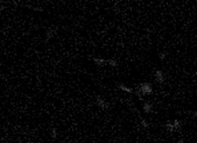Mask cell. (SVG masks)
I'll return each instance as SVG.
<instances>
[{"label":"cell","instance_id":"cell-9","mask_svg":"<svg viewBox=\"0 0 197 143\" xmlns=\"http://www.w3.org/2000/svg\"><path fill=\"white\" fill-rule=\"evenodd\" d=\"M140 123H141V126L144 127V128H148L149 127V124H148V122L144 119V118H140Z\"/></svg>","mask_w":197,"mask_h":143},{"label":"cell","instance_id":"cell-6","mask_svg":"<svg viewBox=\"0 0 197 143\" xmlns=\"http://www.w3.org/2000/svg\"><path fill=\"white\" fill-rule=\"evenodd\" d=\"M92 61H93V63H95V64H97L98 66H104V65H106V59H104V58H97V57H93V58H92Z\"/></svg>","mask_w":197,"mask_h":143},{"label":"cell","instance_id":"cell-10","mask_svg":"<svg viewBox=\"0 0 197 143\" xmlns=\"http://www.w3.org/2000/svg\"><path fill=\"white\" fill-rule=\"evenodd\" d=\"M166 57H167V52L163 51V52H160V53H159V58H160L161 61H165Z\"/></svg>","mask_w":197,"mask_h":143},{"label":"cell","instance_id":"cell-8","mask_svg":"<svg viewBox=\"0 0 197 143\" xmlns=\"http://www.w3.org/2000/svg\"><path fill=\"white\" fill-rule=\"evenodd\" d=\"M54 35H55V29H47V31H46V40L51 39Z\"/></svg>","mask_w":197,"mask_h":143},{"label":"cell","instance_id":"cell-11","mask_svg":"<svg viewBox=\"0 0 197 143\" xmlns=\"http://www.w3.org/2000/svg\"><path fill=\"white\" fill-rule=\"evenodd\" d=\"M51 137L52 138H56L57 137V130L54 128V129H51Z\"/></svg>","mask_w":197,"mask_h":143},{"label":"cell","instance_id":"cell-5","mask_svg":"<svg viewBox=\"0 0 197 143\" xmlns=\"http://www.w3.org/2000/svg\"><path fill=\"white\" fill-rule=\"evenodd\" d=\"M118 87H119V90H121L122 92H126V93H130V94L134 93V90H133V88H131V87H127V86H125V85H122V84L118 85Z\"/></svg>","mask_w":197,"mask_h":143},{"label":"cell","instance_id":"cell-7","mask_svg":"<svg viewBox=\"0 0 197 143\" xmlns=\"http://www.w3.org/2000/svg\"><path fill=\"white\" fill-rule=\"evenodd\" d=\"M106 65H110L112 67H117L118 66V62L114 58H110V59H106Z\"/></svg>","mask_w":197,"mask_h":143},{"label":"cell","instance_id":"cell-2","mask_svg":"<svg viewBox=\"0 0 197 143\" xmlns=\"http://www.w3.org/2000/svg\"><path fill=\"white\" fill-rule=\"evenodd\" d=\"M96 102H97V106H99L102 110H109L110 108V102L106 101L105 99H103L100 96L96 97Z\"/></svg>","mask_w":197,"mask_h":143},{"label":"cell","instance_id":"cell-3","mask_svg":"<svg viewBox=\"0 0 197 143\" xmlns=\"http://www.w3.org/2000/svg\"><path fill=\"white\" fill-rule=\"evenodd\" d=\"M154 77H155V80L160 84H162L165 82V74L162 70H155L154 71Z\"/></svg>","mask_w":197,"mask_h":143},{"label":"cell","instance_id":"cell-4","mask_svg":"<svg viewBox=\"0 0 197 143\" xmlns=\"http://www.w3.org/2000/svg\"><path fill=\"white\" fill-rule=\"evenodd\" d=\"M142 108H144V112L146 114H151L153 112V105L149 104V102H145L144 106H142Z\"/></svg>","mask_w":197,"mask_h":143},{"label":"cell","instance_id":"cell-1","mask_svg":"<svg viewBox=\"0 0 197 143\" xmlns=\"http://www.w3.org/2000/svg\"><path fill=\"white\" fill-rule=\"evenodd\" d=\"M134 93L142 99V97H146V96H151L153 93V86L151 83H142L139 85L138 91H134Z\"/></svg>","mask_w":197,"mask_h":143}]
</instances>
